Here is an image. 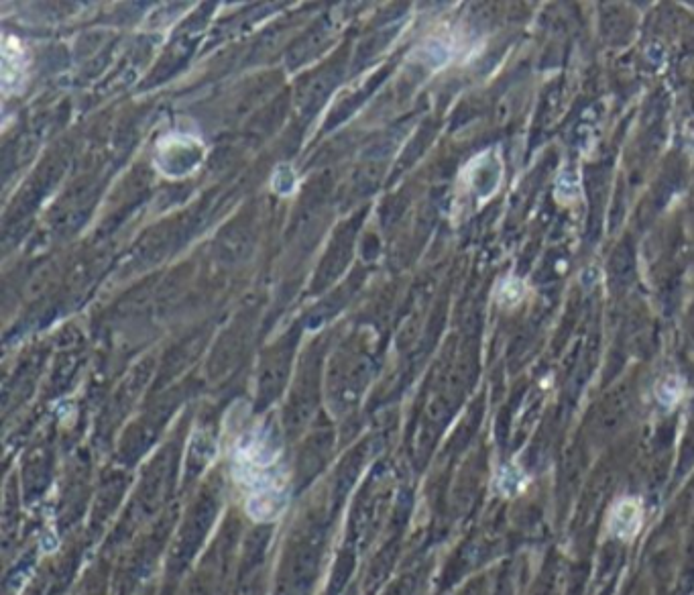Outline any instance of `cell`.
Here are the masks:
<instances>
[{
	"mask_svg": "<svg viewBox=\"0 0 694 595\" xmlns=\"http://www.w3.org/2000/svg\"><path fill=\"white\" fill-rule=\"evenodd\" d=\"M522 296H524V286L519 284L517 280H507L503 284V288H501V302L503 304H507V306L515 304V302L522 300Z\"/></svg>",
	"mask_w": 694,
	"mask_h": 595,
	"instance_id": "cell-3",
	"label": "cell"
},
{
	"mask_svg": "<svg viewBox=\"0 0 694 595\" xmlns=\"http://www.w3.org/2000/svg\"><path fill=\"white\" fill-rule=\"evenodd\" d=\"M644 526V504L638 498H621L609 512V532L619 540H633Z\"/></svg>",
	"mask_w": 694,
	"mask_h": 595,
	"instance_id": "cell-1",
	"label": "cell"
},
{
	"mask_svg": "<svg viewBox=\"0 0 694 595\" xmlns=\"http://www.w3.org/2000/svg\"><path fill=\"white\" fill-rule=\"evenodd\" d=\"M680 390H682L680 382L676 380V377H670V380H668L664 386H660L658 396L662 398L664 404H674V402H678V398H680Z\"/></svg>",
	"mask_w": 694,
	"mask_h": 595,
	"instance_id": "cell-4",
	"label": "cell"
},
{
	"mask_svg": "<svg viewBox=\"0 0 694 595\" xmlns=\"http://www.w3.org/2000/svg\"><path fill=\"white\" fill-rule=\"evenodd\" d=\"M524 485V475L519 473L515 467H505L499 477V488L505 494H515Z\"/></svg>",
	"mask_w": 694,
	"mask_h": 595,
	"instance_id": "cell-2",
	"label": "cell"
}]
</instances>
